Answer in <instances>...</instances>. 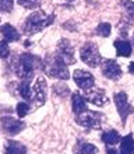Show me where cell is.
<instances>
[{"instance_id":"9a60e30c","label":"cell","mask_w":134,"mask_h":154,"mask_svg":"<svg viewBox=\"0 0 134 154\" xmlns=\"http://www.w3.org/2000/svg\"><path fill=\"white\" fill-rule=\"evenodd\" d=\"M4 153L6 154H25L27 153V149L20 142L7 140L6 144H4Z\"/></svg>"},{"instance_id":"8992f818","label":"cell","mask_w":134,"mask_h":154,"mask_svg":"<svg viewBox=\"0 0 134 154\" xmlns=\"http://www.w3.org/2000/svg\"><path fill=\"white\" fill-rule=\"evenodd\" d=\"M56 57H59L61 62H64L66 65L74 63L76 57H74V48L71 46L70 41L67 39H61L57 45V51H56Z\"/></svg>"},{"instance_id":"277c9868","label":"cell","mask_w":134,"mask_h":154,"mask_svg":"<svg viewBox=\"0 0 134 154\" xmlns=\"http://www.w3.org/2000/svg\"><path fill=\"white\" fill-rule=\"evenodd\" d=\"M80 57L82 62H85L88 66L91 67H97L98 65H101V53L99 49L94 42H87L80 51Z\"/></svg>"},{"instance_id":"8fae6325","label":"cell","mask_w":134,"mask_h":154,"mask_svg":"<svg viewBox=\"0 0 134 154\" xmlns=\"http://www.w3.org/2000/svg\"><path fill=\"white\" fill-rule=\"evenodd\" d=\"M32 100H35L38 105H42L46 101V80L39 76L32 87Z\"/></svg>"},{"instance_id":"52a82bcc","label":"cell","mask_w":134,"mask_h":154,"mask_svg":"<svg viewBox=\"0 0 134 154\" xmlns=\"http://www.w3.org/2000/svg\"><path fill=\"white\" fill-rule=\"evenodd\" d=\"M115 104H116V108H118V112L122 118V122L124 123L126 119L129 118V115L133 114V106L129 104V100H127V94L126 93H118L115 95Z\"/></svg>"},{"instance_id":"9c48e42d","label":"cell","mask_w":134,"mask_h":154,"mask_svg":"<svg viewBox=\"0 0 134 154\" xmlns=\"http://www.w3.org/2000/svg\"><path fill=\"white\" fill-rule=\"evenodd\" d=\"M0 123H1V129L4 130V133L7 134H14L20 133L21 130L25 128V123L22 121H18V119H14L11 116H4L0 119Z\"/></svg>"},{"instance_id":"d6986e66","label":"cell","mask_w":134,"mask_h":154,"mask_svg":"<svg viewBox=\"0 0 134 154\" xmlns=\"http://www.w3.org/2000/svg\"><path fill=\"white\" fill-rule=\"evenodd\" d=\"M134 149V140L131 134H127L126 137L122 139V144H120V153L119 154H131Z\"/></svg>"},{"instance_id":"6da1fadb","label":"cell","mask_w":134,"mask_h":154,"mask_svg":"<svg viewBox=\"0 0 134 154\" xmlns=\"http://www.w3.org/2000/svg\"><path fill=\"white\" fill-rule=\"evenodd\" d=\"M43 69V63L38 56L29 55V53H22L17 63L14 65V72L21 80L31 81L34 77V73L37 70Z\"/></svg>"},{"instance_id":"1f68e13d","label":"cell","mask_w":134,"mask_h":154,"mask_svg":"<svg viewBox=\"0 0 134 154\" xmlns=\"http://www.w3.org/2000/svg\"><path fill=\"white\" fill-rule=\"evenodd\" d=\"M69 2H73V0H69Z\"/></svg>"},{"instance_id":"d4e9b609","label":"cell","mask_w":134,"mask_h":154,"mask_svg":"<svg viewBox=\"0 0 134 154\" xmlns=\"http://www.w3.org/2000/svg\"><path fill=\"white\" fill-rule=\"evenodd\" d=\"M18 2V4L20 6H22V7L25 8H37L38 6H39V0H17Z\"/></svg>"},{"instance_id":"4316f807","label":"cell","mask_w":134,"mask_h":154,"mask_svg":"<svg viewBox=\"0 0 134 154\" xmlns=\"http://www.w3.org/2000/svg\"><path fill=\"white\" fill-rule=\"evenodd\" d=\"M13 0H0V11L1 13H8L13 10Z\"/></svg>"},{"instance_id":"ffe728a7","label":"cell","mask_w":134,"mask_h":154,"mask_svg":"<svg viewBox=\"0 0 134 154\" xmlns=\"http://www.w3.org/2000/svg\"><path fill=\"white\" fill-rule=\"evenodd\" d=\"M18 91H20L21 97L25 100H32V88L29 87V81H21L18 85Z\"/></svg>"},{"instance_id":"3957f363","label":"cell","mask_w":134,"mask_h":154,"mask_svg":"<svg viewBox=\"0 0 134 154\" xmlns=\"http://www.w3.org/2000/svg\"><path fill=\"white\" fill-rule=\"evenodd\" d=\"M45 72L49 74L50 77H55V79H60V80H67L70 77L69 69H67V65L64 62H61L59 57L53 56V57H48V60L45 62L43 66Z\"/></svg>"},{"instance_id":"83f0119b","label":"cell","mask_w":134,"mask_h":154,"mask_svg":"<svg viewBox=\"0 0 134 154\" xmlns=\"http://www.w3.org/2000/svg\"><path fill=\"white\" fill-rule=\"evenodd\" d=\"M129 72H130L131 74H134V62H131L130 65H129Z\"/></svg>"},{"instance_id":"2e32d148","label":"cell","mask_w":134,"mask_h":154,"mask_svg":"<svg viewBox=\"0 0 134 154\" xmlns=\"http://www.w3.org/2000/svg\"><path fill=\"white\" fill-rule=\"evenodd\" d=\"M0 31H1V34H3L4 41H7V42H14V41L20 39V34H18V31L10 24L1 25Z\"/></svg>"},{"instance_id":"5bb4252c","label":"cell","mask_w":134,"mask_h":154,"mask_svg":"<svg viewBox=\"0 0 134 154\" xmlns=\"http://www.w3.org/2000/svg\"><path fill=\"white\" fill-rule=\"evenodd\" d=\"M115 48H116V53L118 56L129 57L131 55V45L130 42H127L126 39H116L115 41Z\"/></svg>"},{"instance_id":"ac0fdd59","label":"cell","mask_w":134,"mask_h":154,"mask_svg":"<svg viewBox=\"0 0 134 154\" xmlns=\"http://www.w3.org/2000/svg\"><path fill=\"white\" fill-rule=\"evenodd\" d=\"M102 140H103V143H105L106 146H115L122 139H120V134L116 130H108L105 133H102Z\"/></svg>"},{"instance_id":"7a4b0ae2","label":"cell","mask_w":134,"mask_h":154,"mask_svg":"<svg viewBox=\"0 0 134 154\" xmlns=\"http://www.w3.org/2000/svg\"><path fill=\"white\" fill-rule=\"evenodd\" d=\"M53 23V16H48L43 11H34L24 23L25 34H35L49 27Z\"/></svg>"},{"instance_id":"484cf974","label":"cell","mask_w":134,"mask_h":154,"mask_svg":"<svg viewBox=\"0 0 134 154\" xmlns=\"http://www.w3.org/2000/svg\"><path fill=\"white\" fill-rule=\"evenodd\" d=\"M10 55V48H8V42L7 41H0V57L6 59Z\"/></svg>"},{"instance_id":"cb8c5ba5","label":"cell","mask_w":134,"mask_h":154,"mask_svg":"<svg viewBox=\"0 0 134 154\" xmlns=\"http://www.w3.org/2000/svg\"><path fill=\"white\" fill-rule=\"evenodd\" d=\"M53 91L59 95V97H66L67 94L70 93V90H69V87L67 85H64V84H55L53 85Z\"/></svg>"},{"instance_id":"4fadbf2b","label":"cell","mask_w":134,"mask_h":154,"mask_svg":"<svg viewBox=\"0 0 134 154\" xmlns=\"http://www.w3.org/2000/svg\"><path fill=\"white\" fill-rule=\"evenodd\" d=\"M71 106H73V111H74V114L76 115H81V114H84L85 111H88L87 109L85 98L78 93L73 94V98H71Z\"/></svg>"},{"instance_id":"7c38bea8","label":"cell","mask_w":134,"mask_h":154,"mask_svg":"<svg viewBox=\"0 0 134 154\" xmlns=\"http://www.w3.org/2000/svg\"><path fill=\"white\" fill-rule=\"evenodd\" d=\"M85 101H89L97 106H103L108 102V97L102 88H94L92 87V88L85 91Z\"/></svg>"},{"instance_id":"e0dca14e","label":"cell","mask_w":134,"mask_h":154,"mask_svg":"<svg viewBox=\"0 0 134 154\" xmlns=\"http://www.w3.org/2000/svg\"><path fill=\"white\" fill-rule=\"evenodd\" d=\"M98 149L94 144L84 140H77V144L74 147V153L76 154H97Z\"/></svg>"},{"instance_id":"4dcf8cb0","label":"cell","mask_w":134,"mask_h":154,"mask_svg":"<svg viewBox=\"0 0 134 154\" xmlns=\"http://www.w3.org/2000/svg\"><path fill=\"white\" fill-rule=\"evenodd\" d=\"M131 154H134V149H133V151H131Z\"/></svg>"},{"instance_id":"7402d4cb","label":"cell","mask_w":134,"mask_h":154,"mask_svg":"<svg viewBox=\"0 0 134 154\" xmlns=\"http://www.w3.org/2000/svg\"><path fill=\"white\" fill-rule=\"evenodd\" d=\"M16 111H17V115H18V116L24 118V116H27V114L29 112V105L27 102H18Z\"/></svg>"},{"instance_id":"5b68a950","label":"cell","mask_w":134,"mask_h":154,"mask_svg":"<svg viewBox=\"0 0 134 154\" xmlns=\"http://www.w3.org/2000/svg\"><path fill=\"white\" fill-rule=\"evenodd\" d=\"M105 121V115L95 111H85L84 114L77 115V123L81 126H85L89 129H98L101 128Z\"/></svg>"},{"instance_id":"44dd1931","label":"cell","mask_w":134,"mask_h":154,"mask_svg":"<svg viewBox=\"0 0 134 154\" xmlns=\"http://www.w3.org/2000/svg\"><path fill=\"white\" fill-rule=\"evenodd\" d=\"M110 31H112V27H110L109 23H101V24L97 27V34L99 37H109L110 35Z\"/></svg>"},{"instance_id":"30bf717a","label":"cell","mask_w":134,"mask_h":154,"mask_svg":"<svg viewBox=\"0 0 134 154\" xmlns=\"http://www.w3.org/2000/svg\"><path fill=\"white\" fill-rule=\"evenodd\" d=\"M73 79L76 81V84L82 88L84 91L92 88L94 84H95V80H94V76L89 72H85V70H76L73 73Z\"/></svg>"},{"instance_id":"f1b7e54d","label":"cell","mask_w":134,"mask_h":154,"mask_svg":"<svg viewBox=\"0 0 134 154\" xmlns=\"http://www.w3.org/2000/svg\"><path fill=\"white\" fill-rule=\"evenodd\" d=\"M106 153H108V154H119L116 150H113V149H109V147L106 149Z\"/></svg>"},{"instance_id":"603a6c76","label":"cell","mask_w":134,"mask_h":154,"mask_svg":"<svg viewBox=\"0 0 134 154\" xmlns=\"http://www.w3.org/2000/svg\"><path fill=\"white\" fill-rule=\"evenodd\" d=\"M122 4L124 6V10H126L129 18L134 20V2H131V0H122Z\"/></svg>"},{"instance_id":"ba28073f","label":"cell","mask_w":134,"mask_h":154,"mask_svg":"<svg viewBox=\"0 0 134 154\" xmlns=\"http://www.w3.org/2000/svg\"><path fill=\"white\" fill-rule=\"evenodd\" d=\"M101 70L102 74L110 80H119L122 77V69L116 60H112V59H106V60L102 62L101 65Z\"/></svg>"},{"instance_id":"f546056e","label":"cell","mask_w":134,"mask_h":154,"mask_svg":"<svg viewBox=\"0 0 134 154\" xmlns=\"http://www.w3.org/2000/svg\"><path fill=\"white\" fill-rule=\"evenodd\" d=\"M133 44H134V34H133Z\"/></svg>"}]
</instances>
